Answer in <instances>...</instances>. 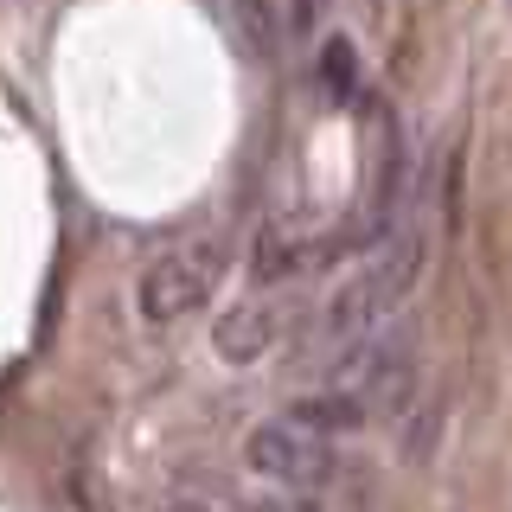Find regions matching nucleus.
I'll return each mask as SVG.
<instances>
[{
  "instance_id": "nucleus-4",
  "label": "nucleus",
  "mask_w": 512,
  "mask_h": 512,
  "mask_svg": "<svg viewBox=\"0 0 512 512\" xmlns=\"http://www.w3.org/2000/svg\"><path fill=\"white\" fill-rule=\"evenodd\" d=\"M295 301L282 295V288H269V295H244L237 308H224L218 314V327H212V346H218V359L224 365H256V359H269L288 333H295Z\"/></svg>"
},
{
  "instance_id": "nucleus-6",
  "label": "nucleus",
  "mask_w": 512,
  "mask_h": 512,
  "mask_svg": "<svg viewBox=\"0 0 512 512\" xmlns=\"http://www.w3.org/2000/svg\"><path fill=\"white\" fill-rule=\"evenodd\" d=\"M320 7H327V0H288V26H308Z\"/></svg>"
},
{
  "instance_id": "nucleus-7",
  "label": "nucleus",
  "mask_w": 512,
  "mask_h": 512,
  "mask_svg": "<svg viewBox=\"0 0 512 512\" xmlns=\"http://www.w3.org/2000/svg\"><path fill=\"white\" fill-rule=\"evenodd\" d=\"M180 512H199V506H180Z\"/></svg>"
},
{
  "instance_id": "nucleus-3",
  "label": "nucleus",
  "mask_w": 512,
  "mask_h": 512,
  "mask_svg": "<svg viewBox=\"0 0 512 512\" xmlns=\"http://www.w3.org/2000/svg\"><path fill=\"white\" fill-rule=\"evenodd\" d=\"M224 276V244L218 237H192V244H173L160 250L135 282V308L148 327H173V320L199 314L212 301V288Z\"/></svg>"
},
{
  "instance_id": "nucleus-2",
  "label": "nucleus",
  "mask_w": 512,
  "mask_h": 512,
  "mask_svg": "<svg viewBox=\"0 0 512 512\" xmlns=\"http://www.w3.org/2000/svg\"><path fill=\"white\" fill-rule=\"evenodd\" d=\"M244 461H250V474L269 480V487L308 493V487H320V480H333V468H340V442H333L327 429H314L308 416L288 404V410L263 416V423L250 429Z\"/></svg>"
},
{
  "instance_id": "nucleus-1",
  "label": "nucleus",
  "mask_w": 512,
  "mask_h": 512,
  "mask_svg": "<svg viewBox=\"0 0 512 512\" xmlns=\"http://www.w3.org/2000/svg\"><path fill=\"white\" fill-rule=\"evenodd\" d=\"M423 263H429V237H423V231H391L372 256H365L359 276L340 282L327 301H320L314 333H308V352H314V359L359 352V346L378 333V320L410 295V282L423 276Z\"/></svg>"
},
{
  "instance_id": "nucleus-5",
  "label": "nucleus",
  "mask_w": 512,
  "mask_h": 512,
  "mask_svg": "<svg viewBox=\"0 0 512 512\" xmlns=\"http://www.w3.org/2000/svg\"><path fill=\"white\" fill-rule=\"evenodd\" d=\"M410 378H416L410 346L404 340H378V346H365V359L352 365L333 391H346L352 404H359V416L372 423V416H391V410L410 404Z\"/></svg>"
}]
</instances>
